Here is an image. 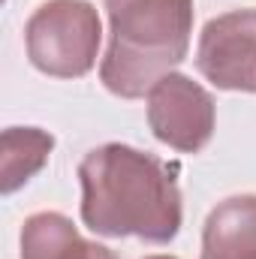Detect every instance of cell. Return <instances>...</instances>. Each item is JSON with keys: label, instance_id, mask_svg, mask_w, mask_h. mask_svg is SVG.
Returning a JSON list of instances; mask_svg holds the SVG:
<instances>
[{"label": "cell", "instance_id": "1", "mask_svg": "<svg viewBox=\"0 0 256 259\" xmlns=\"http://www.w3.org/2000/svg\"><path fill=\"white\" fill-rule=\"evenodd\" d=\"M81 223L103 238L169 244L184 223L175 166L121 142L88 151L78 163Z\"/></svg>", "mask_w": 256, "mask_h": 259}, {"label": "cell", "instance_id": "2", "mask_svg": "<svg viewBox=\"0 0 256 259\" xmlns=\"http://www.w3.org/2000/svg\"><path fill=\"white\" fill-rule=\"evenodd\" d=\"M109 49L100 81L121 100H139L175 72L190 52L193 0H106Z\"/></svg>", "mask_w": 256, "mask_h": 259}, {"label": "cell", "instance_id": "3", "mask_svg": "<svg viewBox=\"0 0 256 259\" xmlns=\"http://www.w3.org/2000/svg\"><path fill=\"white\" fill-rule=\"evenodd\" d=\"M103 42L97 6L88 0H46L24 24L30 64L52 78L88 75Z\"/></svg>", "mask_w": 256, "mask_h": 259}, {"label": "cell", "instance_id": "4", "mask_svg": "<svg viewBox=\"0 0 256 259\" xmlns=\"http://www.w3.org/2000/svg\"><path fill=\"white\" fill-rule=\"evenodd\" d=\"M217 124L214 97L184 72L163 75L148 94V127L157 142L181 154H199Z\"/></svg>", "mask_w": 256, "mask_h": 259}, {"label": "cell", "instance_id": "5", "mask_svg": "<svg viewBox=\"0 0 256 259\" xmlns=\"http://www.w3.org/2000/svg\"><path fill=\"white\" fill-rule=\"evenodd\" d=\"M196 69L220 91L256 94V9L211 18L199 33Z\"/></svg>", "mask_w": 256, "mask_h": 259}, {"label": "cell", "instance_id": "6", "mask_svg": "<svg viewBox=\"0 0 256 259\" xmlns=\"http://www.w3.org/2000/svg\"><path fill=\"white\" fill-rule=\"evenodd\" d=\"M202 259H256V196L223 199L202 226Z\"/></svg>", "mask_w": 256, "mask_h": 259}, {"label": "cell", "instance_id": "7", "mask_svg": "<svg viewBox=\"0 0 256 259\" xmlns=\"http://www.w3.org/2000/svg\"><path fill=\"white\" fill-rule=\"evenodd\" d=\"M21 259H118L106 244L78 235L72 220L58 211L30 214L21 226Z\"/></svg>", "mask_w": 256, "mask_h": 259}, {"label": "cell", "instance_id": "8", "mask_svg": "<svg viewBox=\"0 0 256 259\" xmlns=\"http://www.w3.org/2000/svg\"><path fill=\"white\" fill-rule=\"evenodd\" d=\"M55 151V136L39 127H9L3 130L0 154V193L9 196L24 187L36 172L46 169Z\"/></svg>", "mask_w": 256, "mask_h": 259}, {"label": "cell", "instance_id": "9", "mask_svg": "<svg viewBox=\"0 0 256 259\" xmlns=\"http://www.w3.org/2000/svg\"><path fill=\"white\" fill-rule=\"evenodd\" d=\"M145 259H175V256H160V253H157V256H145Z\"/></svg>", "mask_w": 256, "mask_h": 259}]
</instances>
